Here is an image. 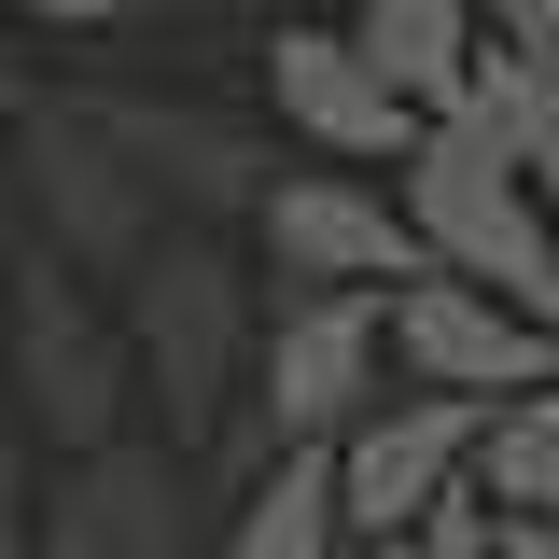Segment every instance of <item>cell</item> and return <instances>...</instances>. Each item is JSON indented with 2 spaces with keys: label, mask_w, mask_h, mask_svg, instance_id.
<instances>
[{
  "label": "cell",
  "mask_w": 559,
  "mask_h": 559,
  "mask_svg": "<svg viewBox=\"0 0 559 559\" xmlns=\"http://www.w3.org/2000/svg\"><path fill=\"white\" fill-rule=\"evenodd\" d=\"M112 294H127V336H140L154 433H182V448L210 462L224 419H252V349H266V294H252L238 224H168Z\"/></svg>",
  "instance_id": "obj_1"
},
{
  "label": "cell",
  "mask_w": 559,
  "mask_h": 559,
  "mask_svg": "<svg viewBox=\"0 0 559 559\" xmlns=\"http://www.w3.org/2000/svg\"><path fill=\"white\" fill-rule=\"evenodd\" d=\"M0 378H14V406H28V433L43 448H112V433H140V336H127V294L112 280H84L70 252H43L28 238V280H14V322H0Z\"/></svg>",
  "instance_id": "obj_2"
},
{
  "label": "cell",
  "mask_w": 559,
  "mask_h": 559,
  "mask_svg": "<svg viewBox=\"0 0 559 559\" xmlns=\"http://www.w3.org/2000/svg\"><path fill=\"white\" fill-rule=\"evenodd\" d=\"M392 182H406L433 266H462V280H489V294H518L532 322H559V210H546V182H532L476 112H433Z\"/></svg>",
  "instance_id": "obj_3"
},
{
  "label": "cell",
  "mask_w": 559,
  "mask_h": 559,
  "mask_svg": "<svg viewBox=\"0 0 559 559\" xmlns=\"http://www.w3.org/2000/svg\"><path fill=\"white\" fill-rule=\"evenodd\" d=\"M14 197H28V238L70 252L84 280H127L182 210L154 197V168H140L112 112H98V84H70V98H28V127H14Z\"/></svg>",
  "instance_id": "obj_4"
},
{
  "label": "cell",
  "mask_w": 559,
  "mask_h": 559,
  "mask_svg": "<svg viewBox=\"0 0 559 559\" xmlns=\"http://www.w3.org/2000/svg\"><path fill=\"white\" fill-rule=\"evenodd\" d=\"M210 532V462L182 433H112V448H70L43 476L28 559H197Z\"/></svg>",
  "instance_id": "obj_5"
},
{
  "label": "cell",
  "mask_w": 559,
  "mask_h": 559,
  "mask_svg": "<svg viewBox=\"0 0 559 559\" xmlns=\"http://www.w3.org/2000/svg\"><path fill=\"white\" fill-rule=\"evenodd\" d=\"M392 378V280H294L252 349V419L266 433H349Z\"/></svg>",
  "instance_id": "obj_6"
},
{
  "label": "cell",
  "mask_w": 559,
  "mask_h": 559,
  "mask_svg": "<svg viewBox=\"0 0 559 559\" xmlns=\"http://www.w3.org/2000/svg\"><path fill=\"white\" fill-rule=\"evenodd\" d=\"M476 448H489V392H448V378L378 392V406L336 433L349 532H364V546H406V532L448 503V489H476Z\"/></svg>",
  "instance_id": "obj_7"
},
{
  "label": "cell",
  "mask_w": 559,
  "mask_h": 559,
  "mask_svg": "<svg viewBox=\"0 0 559 559\" xmlns=\"http://www.w3.org/2000/svg\"><path fill=\"white\" fill-rule=\"evenodd\" d=\"M266 112H280V140H308V154H349V168H406V140L433 127L406 84L364 57V28L308 14V0L266 28Z\"/></svg>",
  "instance_id": "obj_8"
},
{
  "label": "cell",
  "mask_w": 559,
  "mask_h": 559,
  "mask_svg": "<svg viewBox=\"0 0 559 559\" xmlns=\"http://www.w3.org/2000/svg\"><path fill=\"white\" fill-rule=\"evenodd\" d=\"M252 252H266L280 280H419V266H433L406 182H364L349 154L280 168L266 197H252Z\"/></svg>",
  "instance_id": "obj_9"
},
{
  "label": "cell",
  "mask_w": 559,
  "mask_h": 559,
  "mask_svg": "<svg viewBox=\"0 0 559 559\" xmlns=\"http://www.w3.org/2000/svg\"><path fill=\"white\" fill-rule=\"evenodd\" d=\"M392 364L503 406V392L559 378V322H532L518 294H489V280H462V266H419V280H392Z\"/></svg>",
  "instance_id": "obj_10"
},
{
  "label": "cell",
  "mask_w": 559,
  "mask_h": 559,
  "mask_svg": "<svg viewBox=\"0 0 559 559\" xmlns=\"http://www.w3.org/2000/svg\"><path fill=\"white\" fill-rule=\"evenodd\" d=\"M98 112H112V140L154 168V197L182 224H252V197L280 182V140L238 127V112H210V98H112L98 84Z\"/></svg>",
  "instance_id": "obj_11"
},
{
  "label": "cell",
  "mask_w": 559,
  "mask_h": 559,
  "mask_svg": "<svg viewBox=\"0 0 559 559\" xmlns=\"http://www.w3.org/2000/svg\"><path fill=\"white\" fill-rule=\"evenodd\" d=\"M349 476H336V433H280V462L238 503H224V546L210 559H349Z\"/></svg>",
  "instance_id": "obj_12"
},
{
  "label": "cell",
  "mask_w": 559,
  "mask_h": 559,
  "mask_svg": "<svg viewBox=\"0 0 559 559\" xmlns=\"http://www.w3.org/2000/svg\"><path fill=\"white\" fill-rule=\"evenodd\" d=\"M349 28H364V57L392 70L419 112H448L476 43H489V0H349Z\"/></svg>",
  "instance_id": "obj_13"
},
{
  "label": "cell",
  "mask_w": 559,
  "mask_h": 559,
  "mask_svg": "<svg viewBox=\"0 0 559 559\" xmlns=\"http://www.w3.org/2000/svg\"><path fill=\"white\" fill-rule=\"evenodd\" d=\"M448 112H476V127L503 140V154H518L532 182H546V210H559V70L532 57V43H503V28H489V43H476V70H462V98H448Z\"/></svg>",
  "instance_id": "obj_14"
},
{
  "label": "cell",
  "mask_w": 559,
  "mask_h": 559,
  "mask_svg": "<svg viewBox=\"0 0 559 559\" xmlns=\"http://www.w3.org/2000/svg\"><path fill=\"white\" fill-rule=\"evenodd\" d=\"M476 489H489V503H532V518H559V378H532V392H503V406H489Z\"/></svg>",
  "instance_id": "obj_15"
},
{
  "label": "cell",
  "mask_w": 559,
  "mask_h": 559,
  "mask_svg": "<svg viewBox=\"0 0 559 559\" xmlns=\"http://www.w3.org/2000/svg\"><path fill=\"white\" fill-rule=\"evenodd\" d=\"M28 518H43V433H28L14 378H0V559H28Z\"/></svg>",
  "instance_id": "obj_16"
},
{
  "label": "cell",
  "mask_w": 559,
  "mask_h": 559,
  "mask_svg": "<svg viewBox=\"0 0 559 559\" xmlns=\"http://www.w3.org/2000/svg\"><path fill=\"white\" fill-rule=\"evenodd\" d=\"M406 559H503V503H489V489H448L406 532Z\"/></svg>",
  "instance_id": "obj_17"
},
{
  "label": "cell",
  "mask_w": 559,
  "mask_h": 559,
  "mask_svg": "<svg viewBox=\"0 0 559 559\" xmlns=\"http://www.w3.org/2000/svg\"><path fill=\"white\" fill-rule=\"evenodd\" d=\"M14 14H43V28H140V14H168V0H14Z\"/></svg>",
  "instance_id": "obj_18"
},
{
  "label": "cell",
  "mask_w": 559,
  "mask_h": 559,
  "mask_svg": "<svg viewBox=\"0 0 559 559\" xmlns=\"http://www.w3.org/2000/svg\"><path fill=\"white\" fill-rule=\"evenodd\" d=\"M14 280H28V197H14V168H0V322H14Z\"/></svg>",
  "instance_id": "obj_19"
},
{
  "label": "cell",
  "mask_w": 559,
  "mask_h": 559,
  "mask_svg": "<svg viewBox=\"0 0 559 559\" xmlns=\"http://www.w3.org/2000/svg\"><path fill=\"white\" fill-rule=\"evenodd\" d=\"M489 28H503V43H532V57L559 70V0H489Z\"/></svg>",
  "instance_id": "obj_20"
},
{
  "label": "cell",
  "mask_w": 559,
  "mask_h": 559,
  "mask_svg": "<svg viewBox=\"0 0 559 559\" xmlns=\"http://www.w3.org/2000/svg\"><path fill=\"white\" fill-rule=\"evenodd\" d=\"M14 127H28V98H14V0H0V168H14Z\"/></svg>",
  "instance_id": "obj_21"
},
{
  "label": "cell",
  "mask_w": 559,
  "mask_h": 559,
  "mask_svg": "<svg viewBox=\"0 0 559 559\" xmlns=\"http://www.w3.org/2000/svg\"><path fill=\"white\" fill-rule=\"evenodd\" d=\"M503 559H559V518H532V503H503Z\"/></svg>",
  "instance_id": "obj_22"
},
{
  "label": "cell",
  "mask_w": 559,
  "mask_h": 559,
  "mask_svg": "<svg viewBox=\"0 0 559 559\" xmlns=\"http://www.w3.org/2000/svg\"><path fill=\"white\" fill-rule=\"evenodd\" d=\"M349 559H406V546H349Z\"/></svg>",
  "instance_id": "obj_23"
},
{
  "label": "cell",
  "mask_w": 559,
  "mask_h": 559,
  "mask_svg": "<svg viewBox=\"0 0 559 559\" xmlns=\"http://www.w3.org/2000/svg\"><path fill=\"white\" fill-rule=\"evenodd\" d=\"M308 14H349V0H308Z\"/></svg>",
  "instance_id": "obj_24"
}]
</instances>
